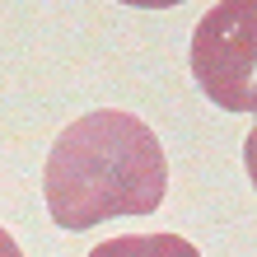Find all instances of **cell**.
Segmentation results:
<instances>
[{
  "mask_svg": "<svg viewBox=\"0 0 257 257\" xmlns=\"http://www.w3.org/2000/svg\"><path fill=\"white\" fill-rule=\"evenodd\" d=\"M169 192V159L159 136L136 112L98 108L52 141L42 196L61 229H94L117 215H150Z\"/></svg>",
  "mask_w": 257,
  "mask_h": 257,
  "instance_id": "6da1fadb",
  "label": "cell"
},
{
  "mask_svg": "<svg viewBox=\"0 0 257 257\" xmlns=\"http://www.w3.org/2000/svg\"><path fill=\"white\" fill-rule=\"evenodd\" d=\"M192 75L215 108L257 117V0H220L201 14Z\"/></svg>",
  "mask_w": 257,
  "mask_h": 257,
  "instance_id": "7a4b0ae2",
  "label": "cell"
},
{
  "mask_svg": "<svg viewBox=\"0 0 257 257\" xmlns=\"http://www.w3.org/2000/svg\"><path fill=\"white\" fill-rule=\"evenodd\" d=\"M89 257H201V252L178 234H122L89 248Z\"/></svg>",
  "mask_w": 257,
  "mask_h": 257,
  "instance_id": "3957f363",
  "label": "cell"
},
{
  "mask_svg": "<svg viewBox=\"0 0 257 257\" xmlns=\"http://www.w3.org/2000/svg\"><path fill=\"white\" fill-rule=\"evenodd\" d=\"M243 169L252 178V187H257V126L248 131V141H243Z\"/></svg>",
  "mask_w": 257,
  "mask_h": 257,
  "instance_id": "277c9868",
  "label": "cell"
},
{
  "mask_svg": "<svg viewBox=\"0 0 257 257\" xmlns=\"http://www.w3.org/2000/svg\"><path fill=\"white\" fill-rule=\"evenodd\" d=\"M0 257H24V252H19V243L10 238V229H5V224H0Z\"/></svg>",
  "mask_w": 257,
  "mask_h": 257,
  "instance_id": "5b68a950",
  "label": "cell"
}]
</instances>
